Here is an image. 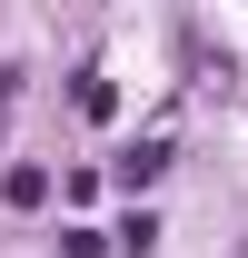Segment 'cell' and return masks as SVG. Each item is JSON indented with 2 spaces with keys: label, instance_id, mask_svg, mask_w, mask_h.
<instances>
[{
  "label": "cell",
  "instance_id": "obj_2",
  "mask_svg": "<svg viewBox=\"0 0 248 258\" xmlns=\"http://www.w3.org/2000/svg\"><path fill=\"white\" fill-rule=\"evenodd\" d=\"M0 199H10V209H40V199H50V169H30V159H20L10 179H0Z\"/></svg>",
  "mask_w": 248,
  "mask_h": 258
},
{
  "label": "cell",
  "instance_id": "obj_1",
  "mask_svg": "<svg viewBox=\"0 0 248 258\" xmlns=\"http://www.w3.org/2000/svg\"><path fill=\"white\" fill-rule=\"evenodd\" d=\"M159 169H169V139H139V149H119V189H149Z\"/></svg>",
  "mask_w": 248,
  "mask_h": 258
}]
</instances>
